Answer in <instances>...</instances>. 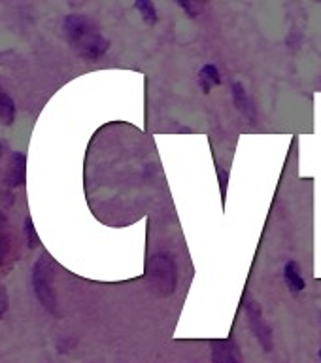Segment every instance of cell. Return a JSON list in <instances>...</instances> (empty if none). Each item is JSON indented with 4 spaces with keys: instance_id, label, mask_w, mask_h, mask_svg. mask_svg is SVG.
Here are the masks:
<instances>
[{
    "instance_id": "cell-1",
    "label": "cell",
    "mask_w": 321,
    "mask_h": 363,
    "mask_svg": "<svg viewBox=\"0 0 321 363\" xmlns=\"http://www.w3.org/2000/svg\"><path fill=\"white\" fill-rule=\"evenodd\" d=\"M62 30L68 44L85 61L101 59L110 48V42L102 36L98 25L84 13H70L64 17Z\"/></svg>"
},
{
    "instance_id": "cell-2",
    "label": "cell",
    "mask_w": 321,
    "mask_h": 363,
    "mask_svg": "<svg viewBox=\"0 0 321 363\" xmlns=\"http://www.w3.org/2000/svg\"><path fill=\"white\" fill-rule=\"evenodd\" d=\"M53 278H55V263L51 261L50 255H42L34 263L33 269L34 294L51 314H57V295L53 289Z\"/></svg>"
},
{
    "instance_id": "cell-3",
    "label": "cell",
    "mask_w": 321,
    "mask_h": 363,
    "mask_svg": "<svg viewBox=\"0 0 321 363\" xmlns=\"http://www.w3.org/2000/svg\"><path fill=\"white\" fill-rule=\"evenodd\" d=\"M152 277L153 282L157 284V289H163V294H170L176 286V269L172 259L167 255H157L153 259Z\"/></svg>"
},
{
    "instance_id": "cell-4",
    "label": "cell",
    "mask_w": 321,
    "mask_h": 363,
    "mask_svg": "<svg viewBox=\"0 0 321 363\" xmlns=\"http://www.w3.org/2000/svg\"><path fill=\"white\" fill-rule=\"evenodd\" d=\"M27 178V157L19 152H13L8 159V167L4 172V186L8 189H16L23 186Z\"/></svg>"
},
{
    "instance_id": "cell-5",
    "label": "cell",
    "mask_w": 321,
    "mask_h": 363,
    "mask_svg": "<svg viewBox=\"0 0 321 363\" xmlns=\"http://www.w3.org/2000/svg\"><path fill=\"white\" fill-rule=\"evenodd\" d=\"M246 312H248L252 331H254L261 345L265 346V350L269 352L272 348V335L271 328L266 325L263 316H261V308L257 305H254V301H248V303H246Z\"/></svg>"
},
{
    "instance_id": "cell-6",
    "label": "cell",
    "mask_w": 321,
    "mask_h": 363,
    "mask_svg": "<svg viewBox=\"0 0 321 363\" xmlns=\"http://www.w3.org/2000/svg\"><path fill=\"white\" fill-rule=\"evenodd\" d=\"M283 280H286V286H288L291 294H299L306 288L305 278L300 277V269L295 261H288L283 265Z\"/></svg>"
},
{
    "instance_id": "cell-7",
    "label": "cell",
    "mask_w": 321,
    "mask_h": 363,
    "mask_svg": "<svg viewBox=\"0 0 321 363\" xmlns=\"http://www.w3.org/2000/svg\"><path fill=\"white\" fill-rule=\"evenodd\" d=\"M232 101H235V104H237V108L240 110V112L246 116V118H249L252 121L255 119V108L254 104H252V101H249L248 93H246V89H244L242 84H232Z\"/></svg>"
},
{
    "instance_id": "cell-8",
    "label": "cell",
    "mask_w": 321,
    "mask_h": 363,
    "mask_svg": "<svg viewBox=\"0 0 321 363\" xmlns=\"http://www.w3.org/2000/svg\"><path fill=\"white\" fill-rule=\"evenodd\" d=\"M221 84V76L220 70L215 65H204L201 68V72H198V85L203 87L204 93H210V89L214 87V85Z\"/></svg>"
},
{
    "instance_id": "cell-9",
    "label": "cell",
    "mask_w": 321,
    "mask_h": 363,
    "mask_svg": "<svg viewBox=\"0 0 321 363\" xmlns=\"http://www.w3.org/2000/svg\"><path fill=\"white\" fill-rule=\"evenodd\" d=\"M214 346V363H240L231 340H218Z\"/></svg>"
},
{
    "instance_id": "cell-10",
    "label": "cell",
    "mask_w": 321,
    "mask_h": 363,
    "mask_svg": "<svg viewBox=\"0 0 321 363\" xmlns=\"http://www.w3.org/2000/svg\"><path fill=\"white\" fill-rule=\"evenodd\" d=\"M0 121L4 125H13L16 121V104H13V99H11L0 85Z\"/></svg>"
},
{
    "instance_id": "cell-11",
    "label": "cell",
    "mask_w": 321,
    "mask_h": 363,
    "mask_svg": "<svg viewBox=\"0 0 321 363\" xmlns=\"http://www.w3.org/2000/svg\"><path fill=\"white\" fill-rule=\"evenodd\" d=\"M10 252V233H8V218L4 212H0V265L6 261V255Z\"/></svg>"
},
{
    "instance_id": "cell-12",
    "label": "cell",
    "mask_w": 321,
    "mask_h": 363,
    "mask_svg": "<svg viewBox=\"0 0 321 363\" xmlns=\"http://www.w3.org/2000/svg\"><path fill=\"white\" fill-rule=\"evenodd\" d=\"M135 8L142 13V17H144V21L150 23V25H153V23L157 21V8L153 6V2H147V0H138V2H135Z\"/></svg>"
},
{
    "instance_id": "cell-13",
    "label": "cell",
    "mask_w": 321,
    "mask_h": 363,
    "mask_svg": "<svg viewBox=\"0 0 321 363\" xmlns=\"http://www.w3.org/2000/svg\"><path fill=\"white\" fill-rule=\"evenodd\" d=\"M23 229H25V235H27L28 248H30V250L38 248V246H40V237H38V235H36V229H34L33 218H30V216H27V218H25Z\"/></svg>"
},
{
    "instance_id": "cell-14",
    "label": "cell",
    "mask_w": 321,
    "mask_h": 363,
    "mask_svg": "<svg viewBox=\"0 0 321 363\" xmlns=\"http://www.w3.org/2000/svg\"><path fill=\"white\" fill-rule=\"evenodd\" d=\"M6 306H8V295H6L4 286H0V316L6 312Z\"/></svg>"
},
{
    "instance_id": "cell-15",
    "label": "cell",
    "mask_w": 321,
    "mask_h": 363,
    "mask_svg": "<svg viewBox=\"0 0 321 363\" xmlns=\"http://www.w3.org/2000/svg\"><path fill=\"white\" fill-rule=\"evenodd\" d=\"M220 180H221V193H223V195H225L227 180H229V174H227L225 170H220Z\"/></svg>"
},
{
    "instance_id": "cell-16",
    "label": "cell",
    "mask_w": 321,
    "mask_h": 363,
    "mask_svg": "<svg viewBox=\"0 0 321 363\" xmlns=\"http://www.w3.org/2000/svg\"><path fill=\"white\" fill-rule=\"evenodd\" d=\"M0 153H2V142H0Z\"/></svg>"
},
{
    "instance_id": "cell-17",
    "label": "cell",
    "mask_w": 321,
    "mask_h": 363,
    "mask_svg": "<svg viewBox=\"0 0 321 363\" xmlns=\"http://www.w3.org/2000/svg\"><path fill=\"white\" fill-rule=\"evenodd\" d=\"M320 357H321V352H320Z\"/></svg>"
}]
</instances>
